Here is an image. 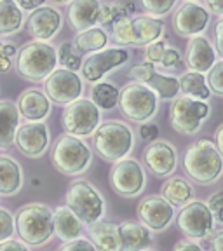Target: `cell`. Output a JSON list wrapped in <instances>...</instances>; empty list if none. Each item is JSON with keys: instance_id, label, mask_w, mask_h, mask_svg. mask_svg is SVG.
Returning <instances> with one entry per match:
<instances>
[{"instance_id": "6da1fadb", "label": "cell", "mask_w": 223, "mask_h": 251, "mask_svg": "<svg viewBox=\"0 0 223 251\" xmlns=\"http://www.w3.org/2000/svg\"><path fill=\"white\" fill-rule=\"evenodd\" d=\"M183 168L185 173L197 183H213L222 176L223 157L220 155L215 143L209 140H200L187 149Z\"/></svg>"}, {"instance_id": "7a4b0ae2", "label": "cell", "mask_w": 223, "mask_h": 251, "mask_svg": "<svg viewBox=\"0 0 223 251\" xmlns=\"http://www.w3.org/2000/svg\"><path fill=\"white\" fill-rule=\"evenodd\" d=\"M14 227L25 244L40 246L47 243L54 234L52 211L46 204L40 202L25 204L16 215Z\"/></svg>"}, {"instance_id": "3957f363", "label": "cell", "mask_w": 223, "mask_h": 251, "mask_svg": "<svg viewBox=\"0 0 223 251\" xmlns=\"http://www.w3.org/2000/svg\"><path fill=\"white\" fill-rule=\"evenodd\" d=\"M134 136L131 127L122 121H106L93 133V145L105 161L117 162L131 152Z\"/></svg>"}, {"instance_id": "277c9868", "label": "cell", "mask_w": 223, "mask_h": 251, "mask_svg": "<svg viewBox=\"0 0 223 251\" xmlns=\"http://www.w3.org/2000/svg\"><path fill=\"white\" fill-rule=\"evenodd\" d=\"M58 65V52L47 42H28L16 51V70L28 80H44Z\"/></svg>"}, {"instance_id": "5b68a950", "label": "cell", "mask_w": 223, "mask_h": 251, "mask_svg": "<svg viewBox=\"0 0 223 251\" xmlns=\"http://www.w3.org/2000/svg\"><path fill=\"white\" fill-rule=\"evenodd\" d=\"M114 25V40L117 44H129V46H149L161 39L164 31V23L150 16H138V18H122Z\"/></svg>"}, {"instance_id": "8992f818", "label": "cell", "mask_w": 223, "mask_h": 251, "mask_svg": "<svg viewBox=\"0 0 223 251\" xmlns=\"http://www.w3.org/2000/svg\"><path fill=\"white\" fill-rule=\"evenodd\" d=\"M157 94L150 87L141 82L125 84L124 89L119 91L121 112L125 119L134 122H145L153 117L157 112Z\"/></svg>"}, {"instance_id": "52a82bcc", "label": "cell", "mask_w": 223, "mask_h": 251, "mask_svg": "<svg viewBox=\"0 0 223 251\" xmlns=\"http://www.w3.org/2000/svg\"><path fill=\"white\" fill-rule=\"evenodd\" d=\"M52 164L65 175H80L91 162V150L78 136L63 134L52 149Z\"/></svg>"}, {"instance_id": "ba28073f", "label": "cell", "mask_w": 223, "mask_h": 251, "mask_svg": "<svg viewBox=\"0 0 223 251\" xmlns=\"http://www.w3.org/2000/svg\"><path fill=\"white\" fill-rule=\"evenodd\" d=\"M67 206L77 215L82 224H93L105 213L101 194L84 180H77L67 190Z\"/></svg>"}, {"instance_id": "9c48e42d", "label": "cell", "mask_w": 223, "mask_h": 251, "mask_svg": "<svg viewBox=\"0 0 223 251\" xmlns=\"http://www.w3.org/2000/svg\"><path fill=\"white\" fill-rule=\"evenodd\" d=\"M99 121H101L99 108L86 98H78L68 103L61 115L63 129L72 136H89L99 126Z\"/></svg>"}, {"instance_id": "30bf717a", "label": "cell", "mask_w": 223, "mask_h": 251, "mask_svg": "<svg viewBox=\"0 0 223 251\" xmlns=\"http://www.w3.org/2000/svg\"><path fill=\"white\" fill-rule=\"evenodd\" d=\"M209 115V106L202 100L176 98L169 110V122L178 133L192 134L200 129L202 121Z\"/></svg>"}, {"instance_id": "8fae6325", "label": "cell", "mask_w": 223, "mask_h": 251, "mask_svg": "<svg viewBox=\"0 0 223 251\" xmlns=\"http://www.w3.org/2000/svg\"><path fill=\"white\" fill-rule=\"evenodd\" d=\"M44 89L46 96L56 105H68L80 98L84 91L82 78L78 77L77 72L67 70V68H59L52 70L51 74L44 78Z\"/></svg>"}, {"instance_id": "7c38bea8", "label": "cell", "mask_w": 223, "mask_h": 251, "mask_svg": "<svg viewBox=\"0 0 223 251\" xmlns=\"http://www.w3.org/2000/svg\"><path fill=\"white\" fill-rule=\"evenodd\" d=\"M213 225H215V215L211 213L208 204L200 201L183 204L178 215V227L187 237H192V239L208 237L213 232Z\"/></svg>"}, {"instance_id": "4fadbf2b", "label": "cell", "mask_w": 223, "mask_h": 251, "mask_svg": "<svg viewBox=\"0 0 223 251\" xmlns=\"http://www.w3.org/2000/svg\"><path fill=\"white\" fill-rule=\"evenodd\" d=\"M110 185L119 196L133 197L145 187V173L134 159H121L110 173Z\"/></svg>"}, {"instance_id": "5bb4252c", "label": "cell", "mask_w": 223, "mask_h": 251, "mask_svg": "<svg viewBox=\"0 0 223 251\" xmlns=\"http://www.w3.org/2000/svg\"><path fill=\"white\" fill-rule=\"evenodd\" d=\"M127 77L136 80V82L145 84L147 87H150V89L157 94L159 100L176 98V94L180 93V82H178V78L171 77V75L157 74L153 63H149V61L133 67L127 72Z\"/></svg>"}, {"instance_id": "9a60e30c", "label": "cell", "mask_w": 223, "mask_h": 251, "mask_svg": "<svg viewBox=\"0 0 223 251\" xmlns=\"http://www.w3.org/2000/svg\"><path fill=\"white\" fill-rule=\"evenodd\" d=\"M14 143L23 155L40 157L49 147V129L42 121L18 126L14 134Z\"/></svg>"}, {"instance_id": "2e32d148", "label": "cell", "mask_w": 223, "mask_h": 251, "mask_svg": "<svg viewBox=\"0 0 223 251\" xmlns=\"http://www.w3.org/2000/svg\"><path fill=\"white\" fill-rule=\"evenodd\" d=\"M138 215L141 222L153 232H161L171 224L174 209L162 196H149L138 204Z\"/></svg>"}, {"instance_id": "e0dca14e", "label": "cell", "mask_w": 223, "mask_h": 251, "mask_svg": "<svg viewBox=\"0 0 223 251\" xmlns=\"http://www.w3.org/2000/svg\"><path fill=\"white\" fill-rule=\"evenodd\" d=\"M129 59V52L125 49H105V51H96L82 63L84 78L89 82H99L103 75L108 74L112 68L121 67L122 63Z\"/></svg>"}, {"instance_id": "ac0fdd59", "label": "cell", "mask_w": 223, "mask_h": 251, "mask_svg": "<svg viewBox=\"0 0 223 251\" xmlns=\"http://www.w3.org/2000/svg\"><path fill=\"white\" fill-rule=\"evenodd\" d=\"M209 23V12L196 2H185L173 18V26L180 37H196Z\"/></svg>"}, {"instance_id": "d6986e66", "label": "cell", "mask_w": 223, "mask_h": 251, "mask_svg": "<svg viewBox=\"0 0 223 251\" xmlns=\"http://www.w3.org/2000/svg\"><path fill=\"white\" fill-rule=\"evenodd\" d=\"M26 28L28 33L37 40H51L61 28V12L49 5H40L31 11Z\"/></svg>"}, {"instance_id": "ffe728a7", "label": "cell", "mask_w": 223, "mask_h": 251, "mask_svg": "<svg viewBox=\"0 0 223 251\" xmlns=\"http://www.w3.org/2000/svg\"><path fill=\"white\" fill-rule=\"evenodd\" d=\"M145 164L157 176H168L176 169V150L168 141H152L143 153Z\"/></svg>"}, {"instance_id": "44dd1931", "label": "cell", "mask_w": 223, "mask_h": 251, "mask_svg": "<svg viewBox=\"0 0 223 251\" xmlns=\"http://www.w3.org/2000/svg\"><path fill=\"white\" fill-rule=\"evenodd\" d=\"M18 112L28 122H40L51 114V100L39 89H26L18 100Z\"/></svg>"}, {"instance_id": "7402d4cb", "label": "cell", "mask_w": 223, "mask_h": 251, "mask_svg": "<svg viewBox=\"0 0 223 251\" xmlns=\"http://www.w3.org/2000/svg\"><path fill=\"white\" fill-rule=\"evenodd\" d=\"M99 0H72L68 5V21L75 30L82 31L93 28L99 20Z\"/></svg>"}, {"instance_id": "603a6c76", "label": "cell", "mask_w": 223, "mask_h": 251, "mask_svg": "<svg viewBox=\"0 0 223 251\" xmlns=\"http://www.w3.org/2000/svg\"><path fill=\"white\" fill-rule=\"evenodd\" d=\"M216 61V52L213 46L209 44L208 39L204 37H192L187 46V65L192 68L194 72H208L209 68L215 65Z\"/></svg>"}, {"instance_id": "cb8c5ba5", "label": "cell", "mask_w": 223, "mask_h": 251, "mask_svg": "<svg viewBox=\"0 0 223 251\" xmlns=\"http://www.w3.org/2000/svg\"><path fill=\"white\" fill-rule=\"evenodd\" d=\"M87 232H89L91 243L98 251H122L117 225L105 220H96L89 224Z\"/></svg>"}, {"instance_id": "d4e9b609", "label": "cell", "mask_w": 223, "mask_h": 251, "mask_svg": "<svg viewBox=\"0 0 223 251\" xmlns=\"http://www.w3.org/2000/svg\"><path fill=\"white\" fill-rule=\"evenodd\" d=\"M122 251H143L152 244V235L149 227L136 222H124L117 225Z\"/></svg>"}, {"instance_id": "484cf974", "label": "cell", "mask_w": 223, "mask_h": 251, "mask_svg": "<svg viewBox=\"0 0 223 251\" xmlns=\"http://www.w3.org/2000/svg\"><path fill=\"white\" fill-rule=\"evenodd\" d=\"M52 225H54V234L65 243L77 239L82 234V222L68 206H58L52 211Z\"/></svg>"}, {"instance_id": "4316f807", "label": "cell", "mask_w": 223, "mask_h": 251, "mask_svg": "<svg viewBox=\"0 0 223 251\" xmlns=\"http://www.w3.org/2000/svg\"><path fill=\"white\" fill-rule=\"evenodd\" d=\"M23 185V171L12 157L0 155V196H14Z\"/></svg>"}, {"instance_id": "83f0119b", "label": "cell", "mask_w": 223, "mask_h": 251, "mask_svg": "<svg viewBox=\"0 0 223 251\" xmlns=\"http://www.w3.org/2000/svg\"><path fill=\"white\" fill-rule=\"evenodd\" d=\"M18 126H20L18 106L11 101H0V149H9L14 143Z\"/></svg>"}, {"instance_id": "f1b7e54d", "label": "cell", "mask_w": 223, "mask_h": 251, "mask_svg": "<svg viewBox=\"0 0 223 251\" xmlns=\"http://www.w3.org/2000/svg\"><path fill=\"white\" fill-rule=\"evenodd\" d=\"M25 23L23 11L14 0H0V35H12Z\"/></svg>"}, {"instance_id": "f546056e", "label": "cell", "mask_w": 223, "mask_h": 251, "mask_svg": "<svg viewBox=\"0 0 223 251\" xmlns=\"http://www.w3.org/2000/svg\"><path fill=\"white\" fill-rule=\"evenodd\" d=\"M108 42V35L105 33V30L101 28H87L82 30L75 37V49H77L80 54H87V52H96L101 51L103 47Z\"/></svg>"}, {"instance_id": "4dcf8cb0", "label": "cell", "mask_w": 223, "mask_h": 251, "mask_svg": "<svg viewBox=\"0 0 223 251\" xmlns=\"http://www.w3.org/2000/svg\"><path fill=\"white\" fill-rule=\"evenodd\" d=\"M178 82H180V89L188 98L202 100V101L209 98L208 82L200 72H188V74L181 75V78H178Z\"/></svg>"}, {"instance_id": "1f68e13d", "label": "cell", "mask_w": 223, "mask_h": 251, "mask_svg": "<svg viewBox=\"0 0 223 251\" xmlns=\"http://www.w3.org/2000/svg\"><path fill=\"white\" fill-rule=\"evenodd\" d=\"M162 197L173 204V206H183L192 197V187L181 176H174L168 180L162 187Z\"/></svg>"}, {"instance_id": "d6a6232c", "label": "cell", "mask_w": 223, "mask_h": 251, "mask_svg": "<svg viewBox=\"0 0 223 251\" xmlns=\"http://www.w3.org/2000/svg\"><path fill=\"white\" fill-rule=\"evenodd\" d=\"M91 101L98 108L112 110L119 103V89L110 82H98L91 89Z\"/></svg>"}, {"instance_id": "836d02e7", "label": "cell", "mask_w": 223, "mask_h": 251, "mask_svg": "<svg viewBox=\"0 0 223 251\" xmlns=\"http://www.w3.org/2000/svg\"><path fill=\"white\" fill-rule=\"evenodd\" d=\"M58 63L61 65V68L67 70L77 72L82 67V58L78 56V51L75 49V46L72 42H63L58 51Z\"/></svg>"}, {"instance_id": "e575fe53", "label": "cell", "mask_w": 223, "mask_h": 251, "mask_svg": "<svg viewBox=\"0 0 223 251\" xmlns=\"http://www.w3.org/2000/svg\"><path fill=\"white\" fill-rule=\"evenodd\" d=\"M209 75L206 78V82L209 84V91L223 96V58L220 61H215L211 68H209Z\"/></svg>"}, {"instance_id": "d590c367", "label": "cell", "mask_w": 223, "mask_h": 251, "mask_svg": "<svg viewBox=\"0 0 223 251\" xmlns=\"http://www.w3.org/2000/svg\"><path fill=\"white\" fill-rule=\"evenodd\" d=\"M176 4V0H141V5L153 16H164Z\"/></svg>"}, {"instance_id": "8d00e7d4", "label": "cell", "mask_w": 223, "mask_h": 251, "mask_svg": "<svg viewBox=\"0 0 223 251\" xmlns=\"http://www.w3.org/2000/svg\"><path fill=\"white\" fill-rule=\"evenodd\" d=\"M134 2L133 0H117L114 5H110V11H112V18H114V23L122 18H129V14L134 12Z\"/></svg>"}, {"instance_id": "74e56055", "label": "cell", "mask_w": 223, "mask_h": 251, "mask_svg": "<svg viewBox=\"0 0 223 251\" xmlns=\"http://www.w3.org/2000/svg\"><path fill=\"white\" fill-rule=\"evenodd\" d=\"M14 234V218L5 208H0V243Z\"/></svg>"}, {"instance_id": "f35d334b", "label": "cell", "mask_w": 223, "mask_h": 251, "mask_svg": "<svg viewBox=\"0 0 223 251\" xmlns=\"http://www.w3.org/2000/svg\"><path fill=\"white\" fill-rule=\"evenodd\" d=\"M16 54V47L12 44L7 42H2L0 40V74H4V72H9L12 65V56Z\"/></svg>"}, {"instance_id": "ab89813d", "label": "cell", "mask_w": 223, "mask_h": 251, "mask_svg": "<svg viewBox=\"0 0 223 251\" xmlns=\"http://www.w3.org/2000/svg\"><path fill=\"white\" fill-rule=\"evenodd\" d=\"M58 251H98L94 248V244L89 239H84V237H77V239L67 241Z\"/></svg>"}, {"instance_id": "60d3db41", "label": "cell", "mask_w": 223, "mask_h": 251, "mask_svg": "<svg viewBox=\"0 0 223 251\" xmlns=\"http://www.w3.org/2000/svg\"><path fill=\"white\" fill-rule=\"evenodd\" d=\"M164 49H166V44L164 42H152L149 44V49H147V61L149 63H161L162 54H164Z\"/></svg>"}, {"instance_id": "b9f144b4", "label": "cell", "mask_w": 223, "mask_h": 251, "mask_svg": "<svg viewBox=\"0 0 223 251\" xmlns=\"http://www.w3.org/2000/svg\"><path fill=\"white\" fill-rule=\"evenodd\" d=\"M161 63L164 65L166 68H169V67H180V52H178L174 47H168V46H166Z\"/></svg>"}, {"instance_id": "7bdbcfd3", "label": "cell", "mask_w": 223, "mask_h": 251, "mask_svg": "<svg viewBox=\"0 0 223 251\" xmlns=\"http://www.w3.org/2000/svg\"><path fill=\"white\" fill-rule=\"evenodd\" d=\"M209 209H211L213 215H216V218L223 224V190L216 192L215 196L209 201Z\"/></svg>"}, {"instance_id": "ee69618b", "label": "cell", "mask_w": 223, "mask_h": 251, "mask_svg": "<svg viewBox=\"0 0 223 251\" xmlns=\"http://www.w3.org/2000/svg\"><path fill=\"white\" fill-rule=\"evenodd\" d=\"M0 251H30L23 241L16 239H5L0 243Z\"/></svg>"}, {"instance_id": "f6af8a7d", "label": "cell", "mask_w": 223, "mask_h": 251, "mask_svg": "<svg viewBox=\"0 0 223 251\" xmlns=\"http://www.w3.org/2000/svg\"><path fill=\"white\" fill-rule=\"evenodd\" d=\"M215 44L216 52L223 58V18H220L218 23L215 25Z\"/></svg>"}, {"instance_id": "bcb514c9", "label": "cell", "mask_w": 223, "mask_h": 251, "mask_svg": "<svg viewBox=\"0 0 223 251\" xmlns=\"http://www.w3.org/2000/svg\"><path fill=\"white\" fill-rule=\"evenodd\" d=\"M140 134L143 140H157V136H159V127L153 124H145V126H141Z\"/></svg>"}, {"instance_id": "7dc6e473", "label": "cell", "mask_w": 223, "mask_h": 251, "mask_svg": "<svg viewBox=\"0 0 223 251\" xmlns=\"http://www.w3.org/2000/svg\"><path fill=\"white\" fill-rule=\"evenodd\" d=\"M14 2L20 5L21 11H35L37 7L46 4V0H14Z\"/></svg>"}, {"instance_id": "c3c4849f", "label": "cell", "mask_w": 223, "mask_h": 251, "mask_svg": "<svg viewBox=\"0 0 223 251\" xmlns=\"http://www.w3.org/2000/svg\"><path fill=\"white\" fill-rule=\"evenodd\" d=\"M173 251H202V248L196 241H180V243H176Z\"/></svg>"}, {"instance_id": "681fc988", "label": "cell", "mask_w": 223, "mask_h": 251, "mask_svg": "<svg viewBox=\"0 0 223 251\" xmlns=\"http://www.w3.org/2000/svg\"><path fill=\"white\" fill-rule=\"evenodd\" d=\"M206 4L209 5V11L215 14H223V0H206Z\"/></svg>"}, {"instance_id": "f907efd6", "label": "cell", "mask_w": 223, "mask_h": 251, "mask_svg": "<svg viewBox=\"0 0 223 251\" xmlns=\"http://www.w3.org/2000/svg\"><path fill=\"white\" fill-rule=\"evenodd\" d=\"M211 250L213 251H223V230L218 232L211 239Z\"/></svg>"}, {"instance_id": "816d5d0a", "label": "cell", "mask_w": 223, "mask_h": 251, "mask_svg": "<svg viewBox=\"0 0 223 251\" xmlns=\"http://www.w3.org/2000/svg\"><path fill=\"white\" fill-rule=\"evenodd\" d=\"M215 140H216V149H218L220 155L223 157V124L220 126L218 129H216V134H215Z\"/></svg>"}, {"instance_id": "f5cc1de1", "label": "cell", "mask_w": 223, "mask_h": 251, "mask_svg": "<svg viewBox=\"0 0 223 251\" xmlns=\"http://www.w3.org/2000/svg\"><path fill=\"white\" fill-rule=\"evenodd\" d=\"M54 2H58V4H68V2H72V0H54Z\"/></svg>"}]
</instances>
